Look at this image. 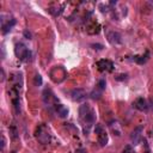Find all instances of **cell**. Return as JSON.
<instances>
[{
    "instance_id": "2e32d148",
    "label": "cell",
    "mask_w": 153,
    "mask_h": 153,
    "mask_svg": "<svg viewBox=\"0 0 153 153\" xmlns=\"http://www.w3.org/2000/svg\"><path fill=\"white\" fill-rule=\"evenodd\" d=\"M94 131H96V134H102L103 131H104V129H103V127L100 126V124H96V127H94Z\"/></svg>"
},
{
    "instance_id": "5b68a950",
    "label": "cell",
    "mask_w": 153,
    "mask_h": 153,
    "mask_svg": "<svg viewBox=\"0 0 153 153\" xmlns=\"http://www.w3.org/2000/svg\"><path fill=\"white\" fill-rule=\"evenodd\" d=\"M97 66H98V68L100 71H108V72H110L112 69V67H114L112 62L109 61V60H100V61L97 62Z\"/></svg>"
},
{
    "instance_id": "9a60e30c",
    "label": "cell",
    "mask_w": 153,
    "mask_h": 153,
    "mask_svg": "<svg viewBox=\"0 0 153 153\" xmlns=\"http://www.w3.org/2000/svg\"><path fill=\"white\" fill-rule=\"evenodd\" d=\"M122 153H134V148L130 146V145H127L124 148H123V152Z\"/></svg>"
},
{
    "instance_id": "44dd1931",
    "label": "cell",
    "mask_w": 153,
    "mask_h": 153,
    "mask_svg": "<svg viewBox=\"0 0 153 153\" xmlns=\"http://www.w3.org/2000/svg\"><path fill=\"white\" fill-rule=\"evenodd\" d=\"M5 80V72H4V69L1 68V81H4Z\"/></svg>"
},
{
    "instance_id": "8992f818",
    "label": "cell",
    "mask_w": 153,
    "mask_h": 153,
    "mask_svg": "<svg viewBox=\"0 0 153 153\" xmlns=\"http://www.w3.org/2000/svg\"><path fill=\"white\" fill-rule=\"evenodd\" d=\"M134 106H135L137 110H140V111H146V110H148V104H147L146 99H143V98H137V99L135 100V103H134Z\"/></svg>"
},
{
    "instance_id": "d6986e66",
    "label": "cell",
    "mask_w": 153,
    "mask_h": 153,
    "mask_svg": "<svg viewBox=\"0 0 153 153\" xmlns=\"http://www.w3.org/2000/svg\"><path fill=\"white\" fill-rule=\"evenodd\" d=\"M5 145H6V141H5V136L2 135V136H1V149L5 148Z\"/></svg>"
},
{
    "instance_id": "9c48e42d",
    "label": "cell",
    "mask_w": 153,
    "mask_h": 153,
    "mask_svg": "<svg viewBox=\"0 0 153 153\" xmlns=\"http://www.w3.org/2000/svg\"><path fill=\"white\" fill-rule=\"evenodd\" d=\"M90 111H91V108H90V105H88L87 103H85V104L80 105V108H79V115H80V117H81V118H84V117H85Z\"/></svg>"
},
{
    "instance_id": "5bb4252c",
    "label": "cell",
    "mask_w": 153,
    "mask_h": 153,
    "mask_svg": "<svg viewBox=\"0 0 153 153\" xmlns=\"http://www.w3.org/2000/svg\"><path fill=\"white\" fill-rule=\"evenodd\" d=\"M35 85H36V86H41V85H42V76H41L39 74H37V75L35 76Z\"/></svg>"
},
{
    "instance_id": "3957f363",
    "label": "cell",
    "mask_w": 153,
    "mask_h": 153,
    "mask_svg": "<svg viewBox=\"0 0 153 153\" xmlns=\"http://www.w3.org/2000/svg\"><path fill=\"white\" fill-rule=\"evenodd\" d=\"M71 96H72V99H73V100H75V102H81V100L85 99L86 92H85V90H82V88H74V90H72Z\"/></svg>"
},
{
    "instance_id": "6da1fadb",
    "label": "cell",
    "mask_w": 153,
    "mask_h": 153,
    "mask_svg": "<svg viewBox=\"0 0 153 153\" xmlns=\"http://www.w3.org/2000/svg\"><path fill=\"white\" fill-rule=\"evenodd\" d=\"M14 54L22 61H29L31 59V51L26 48L24 43H17L14 47Z\"/></svg>"
},
{
    "instance_id": "ffe728a7",
    "label": "cell",
    "mask_w": 153,
    "mask_h": 153,
    "mask_svg": "<svg viewBox=\"0 0 153 153\" xmlns=\"http://www.w3.org/2000/svg\"><path fill=\"white\" fill-rule=\"evenodd\" d=\"M75 153H86V151H85L84 148H79V149L75 151Z\"/></svg>"
},
{
    "instance_id": "30bf717a",
    "label": "cell",
    "mask_w": 153,
    "mask_h": 153,
    "mask_svg": "<svg viewBox=\"0 0 153 153\" xmlns=\"http://www.w3.org/2000/svg\"><path fill=\"white\" fill-rule=\"evenodd\" d=\"M14 24H16V20H14V19H11V20H8L7 23H4V24H2V33H7V32L13 27Z\"/></svg>"
},
{
    "instance_id": "7402d4cb",
    "label": "cell",
    "mask_w": 153,
    "mask_h": 153,
    "mask_svg": "<svg viewBox=\"0 0 153 153\" xmlns=\"http://www.w3.org/2000/svg\"><path fill=\"white\" fill-rule=\"evenodd\" d=\"M24 35L27 37V39H29V38H31V33H30V32H27V31H24Z\"/></svg>"
},
{
    "instance_id": "ac0fdd59",
    "label": "cell",
    "mask_w": 153,
    "mask_h": 153,
    "mask_svg": "<svg viewBox=\"0 0 153 153\" xmlns=\"http://www.w3.org/2000/svg\"><path fill=\"white\" fill-rule=\"evenodd\" d=\"M93 49H97V50H102L103 49V45L102 44H92Z\"/></svg>"
},
{
    "instance_id": "4fadbf2b",
    "label": "cell",
    "mask_w": 153,
    "mask_h": 153,
    "mask_svg": "<svg viewBox=\"0 0 153 153\" xmlns=\"http://www.w3.org/2000/svg\"><path fill=\"white\" fill-rule=\"evenodd\" d=\"M100 96H102V91H100L98 87H97V90H93L92 93H91V98H92V99H99Z\"/></svg>"
},
{
    "instance_id": "52a82bcc",
    "label": "cell",
    "mask_w": 153,
    "mask_h": 153,
    "mask_svg": "<svg viewBox=\"0 0 153 153\" xmlns=\"http://www.w3.org/2000/svg\"><path fill=\"white\" fill-rule=\"evenodd\" d=\"M55 110H56V114H57L60 117H62V118H65V117L68 116V109H67L65 105H62V104H57V105L55 106Z\"/></svg>"
},
{
    "instance_id": "ba28073f",
    "label": "cell",
    "mask_w": 153,
    "mask_h": 153,
    "mask_svg": "<svg viewBox=\"0 0 153 153\" xmlns=\"http://www.w3.org/2000/svg\"><path fill=\"white\" fill-rule=\"evenodd\" d=\"M109 127H110V129L112 130V133H114L115 135L120 136V135L122 134V129H121V127H120V124H118L117 121H111V122L109 123Z\"/></svg>"
},
{
    "instance_id": "7c38bea8",
    "label": "cell",
    "mask_w": 153,
    "mask_h": 153,
    "mask_svg": "<svg viewBox=\"0 0 153 153\" xmlns=\"http://www.w3.org/2000/svg\"><path fill=\"white\" fill-rule=\"evenodd\" d=\"M98 142H99V145H100L102 147L106 146V143H108V134H106L105 131H103L102 134L98 135Z\"/></svg>"
},
{
    "instance_id": "277c9868",
    "label": "cell",
    "mask_w": 153,
    "mask_h": 153,
    "mask_svg": "<svg viewBox=\"0 0 153 153\" xmlns=\"http://www.w3.org/2000/svg\"><path fill=\"white\" fill-rule=\"evenodd\" d=\"M108 41L111 44H120L122 42V37L117 31H109L108 32Z\"/></svg>"
},
{
    "instance_id": "8fae6325",
    "label": "cell",
    "mask_w": 153,
    "mask_h": 153,
    "mask_svg": "<svg viewBox=\"0 0 153 153\" xmlns=\"http://www.w3.org/2000/svg\"><path fill=\"white\" fill-rule=\"evenodd\" d=\"M84 120H85V122H87V123H93V122L96 121V111H94L93 109H91V111L84 117Z\"/></svg>"
},
{
    "instance_id": "e0dca14e",
    "label": "cell",
    "mask_w": 153,
    "mask_h": 153,
    "mask_svg": "<svg viewBox=\"0 0 153 153\" xmlns=\"http://www.w3.org/2000/svg\"><path fill=\"white\" fill-rule=\"evenodd\" d=\"M98 88H99L100 91H103V90L105 88V80H104V79L99 80V82H98Z\"/></svg>"
},
{
    "instance_id": "7a4b0ae2",
    "label": "cell",
    "mask_w": 153,
    "mask_h": 153,
    "mask_svg": "<svg viewBox=\"0 0 153 153\" xmlns=\"http://www.w3.org/2000/svg\"><path fill=\"white\" fill-rule=\"evenodd\" d=\"M142 130H143V127H142V126H137V127L134 128V130L131 131V134H130V141H131V143H133L134 146L140 143L141 137H142Z\"/></svg>"
}]
</instances>
